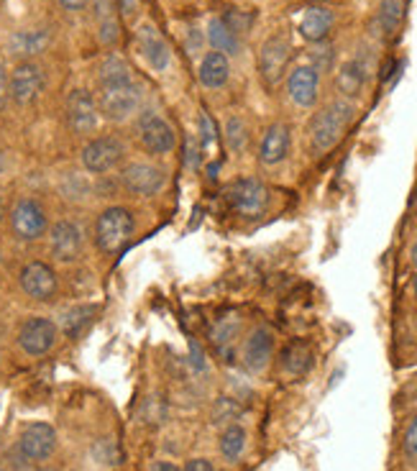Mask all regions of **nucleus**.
Segmentation results:
<instances>
[{
	"mask_svg": "<svg viewBox=\"0 0 417 471\" xmlns=\"http://www.w3.org/2000/svg\"><path fill=\"white\" fill-rule=\"evenodd\" d=\"M354 113L356 108L349 101H335L315 113L313 121H310V131H308L315 154L331 151L335 143L346 136L349 126L354 121Z\"/></svg>",
	"mask_w": 417,
	"mask_h": 471,
	"instance_id": "obj_1",
	"label": "nucleus"
},
{
	"mask_svg": "<svg viewBox=\"0 0 417 471\" xmlns=\"http://www.w3.org/2000/svg\"><path fill=\"white\" fill-rule=\"evenodd\" d=\"M290 146H293L290 126L287 123H271L264 139H261V146H259V162L267 164V166L285 162L287 154H290Z\"/></svg>",
	"mask_w": 417,
	"mask_h": 471,
	"instance_id": "obj_17",
	"label": "nucleus"
},
{
	"mask_svg": "<svg viewBox=\"0 0 417 471\" xmlns=\"http://www.w3.org/2000/svg\"><path fill=\"white\" fill-rule=\"evenodd\" d=\"M148 471H180L172 461H154L151 467H148Z\"/></svg>",
	"mask_w": 417,
	"mask_h": 471,
	"instance_id": "obj_43",
	"label": "nucleus"
},
{
	"mask_svg": "<svg viewBox=\"0 0 417 471\" xmlns=\"http://www.w3.org/2000/svg\"><path fill=\"white\" fill-rule=\"evenodd\" d=\"M57 338H60L57 323L49 321V318H42V315L28 318L19 328V346L28 356H44V353H49L54 348V344H57Z\"/></svg>",
	"mask_w": 417,
	"mask_h": 471,
	"instance_id": "obj_9",
	"label": "nucleus"
},
{
	"mask_svg": "<svg viewBox=\"0 0 417 471\" xmlns=\"http://www.w3.org/2000/svg\"><path fill=\"white\" fill-rule=\"evenodd\" d=\"M405 19V0H381L376 13V28L381 37H395L399 23Z\"/></svg>",
	"mask_w": 417,
	"mask_h": 471,
	"instance_id": "obj_26",
	"label": "nucleus"
},
{
	"mask_svg": "<svg viewBox=\"0 0 417 471\" xmlns=\"http://www.w3.org/2000/svg\"><path fill=\"white\" fill-rule=\"evenodd\" d=\"M223 20L229 23V28L238 37V34H246L251 28V20H253V16L251 13H246V11H229L226 16H223Z\"/></svg>",
	"mask_w": 417,
	"mask_h": 471,
	"instance_id": "obj_34",
	"label": "nucleus"
},
{
	"mask_svg": "<svg viewBox=\"0 0 417 471\" xmlns=\"http://www.w3.org/2000/svg\"><path fill=\"white\" fill-rule=\"evenodd\" d=\"M402 451L410 461L417 464V415H413V420L407 423V430H405V438H402Z\"/></svg>",
	"mask_w": 417,
	"mask_h": 471,
	"instance_id": "obj_35",
	"label": "nucleus"
},
{
	"mask_svg": "<svg viewBox=\"0 0 417 471\" xmlns=\"http://www.w3.org/2000/svg\"><path fill=\"white\" fill-rule=\"evenodd\" d=\"M5 169V157H3V151H0V172Z\"/></svg>",
	"mask_w": 417,
	"mask_h": 471,
	"instance_id": "obj_45",
	"label": "nucleus"
},
{
	"mask_svg": "<svg viewBox=\"0 0 417 471\" xmlns=\"http://www.w3.org/2000/svg\"><path fill=\"white\" fill-rule=\"evenodd\" d=\"M11 231L21 241H39L49 231L46 210L31 198H21L11 210Z\"/></svg>",
	"mask_w": 417,
	"mask_h": 471,
	"instance_id": "obj_7",
	"label": "nucleus"
},
{
	"mask_svg": "<svg viewBox=\"0 0 417 471\" xmlns=\"http://www.w3.org/2000/svg\"><path fill=\"white\" fill-rule=\"evenodd\" d=\"M39 471H54V469H39Z\"/></svg>",
	"mask_w": 417,
	"mask_h": 471,
	"instance_id": "obj_48",
	"label": "nucleus"
},
{
	"mask_svg": "<svg viewBox=\"0 0 417 471\" xmlns=\"http://www.w3.org/2000/svg\"><path fill=\"white\" fill-rule=\"evenodd\" d=\"M57 3L62 5L64 11H69V13H80V11L87 8V3H90V0H57Z\"/></svg>",
	"mask_w": 417,
	"mask_h": 471,
	"instance_id": "obj_42",
	"label": "nucleus"
},
{
	"mask_svg": "<svg viewBox=\"0 0 417 471\" xmlns=\"http://www.w3.org/2000/svg\"><path fill=\"white\" fill-rule=\"evenodd\" d=\"M141 105V87L131 80L121 82H108L100 85L98 93V110L103 113L108 121L121 123L125 118H131Z\"/></svg>",
	"mask_w": 417,
	"mask_h": 471,
	"instance_id": "obj_3",
	"label": "nucleus"
},
{
	"mask_svg": "<svg viewBox=\"0 0 417 471\" xmlns=\"http://www.w3.org/2000/svg\"><path fill=\"white\" fill-rule=\"evenodd\" d=\"M95 16H98V37L105 46H116L121 39V23L116 19V3L113 0H95Z\"/></svg>",
	"mask_w": 417,
	"mask_h": 471,
	"instance_id": "obj_23",
	"label": "nucleus"
},
{
	"mask_svg": "<svg viewBox=\"0 0 417 471\" xmlns=\"http://www.w3.org/2000/svg\"><path fill=\"white\" fill-rule=\"evenodd\" d=\"M333 64V46L325 44V41H317V49L313 52V64L317 72H325L328 67Z\"/></svg>",
	"mask_w": 417,
	"mask_h": 471,
	"instance_id": "obj_36",
	"label": "nucleus"
},
{
	"mask_svg": "<svg viewBox=\"0 0 417 471\" xmlns=\"http://www.w3.org/2000/svg\"><path fill=\"white\" fill-rule=\"evenodd\" d=\"M182 471H215L208 459H189Z\"/></svg>",
	"mask_w": 417,
	"mask_h": 471,
	"instance_id": "obj_41",
	"label": "nucleus"
},
{
	"mask_svg": "<svg viewBox=\"0 0 417 471\" xmlns=\"http://www.w3.org/2000/svg\"><path fill=\"white\" fill-rule=\"evenodd\" d=\"M333 23H335V16L331 8H325V5H310V8L302 13V20H300V34H302V39L305 41L317 44V41L328 39Z\"/></svg>",
	"mask_w": 417,
	"mask_h": 471,
	"instance_id": "obj_21",
	"label": "nucleus"
},
{
	"mask_svg": "<svg viewBox=\"0 0 417 471\" xmlns=\"http://www.w3.org/2000/svg\"><path fill=\"white\" fill-rule=\"evenodd\" d=\"M413 264L417 266V239H415V246H413Z\"/></svg>",
	"mask_w": 417,
	"mask_h": 471,
	"instance_id": "obj_44",
	"label": "nucleus"
},
{
	"mask_svg": "<svg viewBox=\"0 0 417 471\" xmlns=\"http://www.w3.org/2000/svg\"><path fill=\"white\" fill-rule=\"evenodd\" d=\"M218 449H221L226 461H238L246 451V430L241 428L238 423H230L218 438Z\"/></svg>",
	"mask_w": 417,
	"mask_h": 471,
	"instance_id": "obj_28",
	"label": "nucleus"
},
{
	"mask_svg": "<svg viewBox=\"0 0 417 471\" xmlns=\"http://www.w3.org/2000/svg\"><path fill=\"white\" fill-rule=\"evenodd\" d=\"M49 44H52L49 28H26V31H16L8 39V52L21 61H26L44 54L49 49Z\"/></svg>",
	"mask_w": 417,
	"mask_h": 471,
	"instance_id": "obj_20",
	"label": "nucleus"
},
{
	"mask_svg": "<svg viewBox=\"0 0 417 471\" xmlns=\"http://www.w3.org/2000/svg\"><path fill=\"white\" fill-rule=\"evenodd\" d=\"M113 3H116V11L121 13V19L128 23H133L141 13V0H113Z\"/></svg>",
	"mask_w": 417,
	"mask_h": 471,
	"instance_id": "obj_37",
	"label": "nucleus"
},
{
	"mask_svg": "<svg viewBox=\"0 0 417 471\" xmlns=\"http://www.w3.org/2000/svg\"><path fill=\"white\" fill-rule=\"evenodd\" d=\"M121 183L136 198H156L167 187V169L154 162H131L121 172Z\"/></svg>",
	"mask_w": 417,
	"mask_h": 471,
	"instance_id": "obj_5",
	"label": "nucleus"
},
{
	"mask_svg": "<svg viewBox=\"0 0 417 471\" xmlns=\"http://www.w3.org/2000/svg\"><path fill=\"white\" fill-rule=\"evenodd\" d=\"M19 449L28 461H46L57 449V430L49 423H31L26 426L19 438Z\"/></svg>",
	"mask_w": 417,
	"mask_h": 471,
	"instance_id": "obj_15",
	"label": "nucleus"
},
{
	"mask_svg": "<svg viewBox=\"0 0 417 471\" xmlns=\"http://www.w3.org/2000/svg\"><path fill=\"white\" fill-rule=\"evenodd\" d=\"M133 225H136V221H133L128 207L110 205L95 221V244L103 254H116L128 244V239L133 233Z\"/></svg>",
	"mask_w": 417,
	"mask_h": 471,
	"instance_id": "obj_2",
	"label": "nucleus"
},
{
	"mask_svg": "<svg viewBox=\"0 0 417 471\" xmlns=\"http://www.w3.org/2000/svg\"><path fill=\"white\" fill-rule=\"evenodd\" d=\"M19 282L21 289L31 297V300H39V303H49L57 297L60 292V280H57V272L44 262H28L23 266L21 274H19Z\"/></svg>",
	"mask_w": 417,
	"mask_h": 471,
	"instance_id": "obj_12",
	"label": "nucleus"
},
{
	"mask_svg": "<svg viewBox=\"0 0 417 471\" xmlns=\"http://www.w3.org/2000/svg\"><path fill=\"white\" fill-rule=\"evenodd\" d=\"M226 200H229L233 213H238L244 218H259L269 207V187L253 177H244V180L229 184Z\"/></svg>",
	"mask_w": 417,
	"mask_h": 471,
	"instance_id": "obj_4",
	"label": "nucleus"
},
{
	"mask_svg": "<svg viewBox=\"0 0 417 471\" xmlns=\"http://www.w3.org/2000/svg\"><path fill=\"white\" fill-rule=\"evenodd\" d=\"M317 87H320V75L310 64L294 67L287 80V93L300 108H313L317 102Z\"/></svg>",
	"mask_w": 417,
	"mask_h": 471,
	"instance_id": "obj_18",
	"label": "nucleus"
},
{
	"mask_svg": "<svg viewBox=\"0 0 417 471\" xmlns=\"http://www.w3.org/2000/svg\"><path fill=\"white\" fill-rule=\"evenodd\" d=\"M364 82H366V67L358 60H351L341 67L335 85H338V90H341L346 98H358L361 90H364Z\"/></svg>",
	"mask_w": 417,
	"mask_h": 471,
	"instance_id": "obj_25",
	"label": "nucleus"
},
{
	"mask_svg": "<svg viewBox=\"0 0 417 471\" xmlns=\"http://www.w3.org/2000/svg\"><path fill=\"white\" fill-rule=\"evenodd\" d=\"M271 353H274V333L267 326L253 328L244 344V367L249 371H261L269 364Z\"/></svg>",
	"mask_w": 417,
	"mask_h": 471,
	"instance_id": "obj_19",
	"label": "nucleus"
},
{
	"mask_svg": "<svg viewBox=\"0 0 417 471\" xmlns=\"http://www.w3.org/2000/svg\"><path fill=\"white\" fill-rule=\"evenodd\" d=\"M413 289H415V297H417V274H415V280H413Z\"/></svg>",
	"mask_w": 417,
	"mask_h": 471,
	"instance_id": "obj_46",
	"label": "nucleus"
},
{
	"mask_svg": "<svg viewBox=\"0 0 417 471\" xmlns=\"http://www.w3.org/2000/svg\"><path fill=\"white\" fill-rule=\"evenodd\" d=\"M44 93V69L34 60L19 61L11 72V101L16 105H34Z\"/></svg>",
	"mask_w": 417,
	"mask_h": 471,
	"instance_id": "obj_10",
	"label": "nucleus"
},
{
	"mask_svg": "<svg viewBox=\"0 0 417 471\" xmlns=\"http://www.w3.org/2000/svg\"><path fill=\"white\" fill-rule=\"evenodd\" d=\"M92 315H95V305L75 307V310L64 313L62 330L67 333V336H69V338H77L84 328H87V323L92 321Z\"/></svg>",
	"mask_w": 417,
	"mask_h": 471,
	"instance_id": "obj_32",
	"label": "nucleus"
},
{
	"mask_svg": "<svg viewBox=\"0 0 417 471\" xmlns=\"http://www.w3.org/2000/svg\"><path fill=\"white\" fill-rule=\"evenodd\" d=\"M0 218H3V195H0Z\"/></svg>",
	"mask_w": 417,
	"mask_h": 471,
	"instance_id": "obj_47",
	"label": "nucleus"
},
{
	"mask_svg": "<svg viewBox=\"0 0 417 471\" xmlns=\"http://www.w3.org/2000/svg\"><path fill=\"white\" fill-rule=\"evenodd\" d=\"M238 330H241V321H238L236 315H226V318H221V321L213 326L210 338H213V344H215V348H218L221 353H230V346H233Z\"/></svg>",
	"mask_w": 417,
	"mask_h": 471,
	"instance_id": "obj_29",
	"label": "nucleus"
},
{
	"mask_svg": "<svg viewBox=\"0 0 417 471\" xmlns=\"http://www.w3.org/2000/svg\"><path fill=\"white\" fill-rule=\"evenodd\" d=\"M197 77H200V82H203L205 87H210V90L223 87L230 77L229 57L221 54V52H208V54L203 57V61H200Z\"/></svg>",
	"mask_w": 417,
	"mask_h": 471,
	"instance_id": "obj_22",
	"label": "nucleus"
},
{
	"mask_svg": "<svg viewBox=\"0 0 417 471\" xmlns=\"http://www.w3.org/2000/svg\"><path fill=\"white\" fill-rule=\"evenodd\" d=\"M223 131H226L223 136H226V146H229L230 154L246 151V146H249V126H246V121L241 116H229Z\"/></svg>",
	"mask_w": 417,
	"mask_h": 471,
	"instance_id": "obj_30",
	"label": "nucleus"
},
{
	"mask_svg": "<svg viewBox=\"0 0 417 471\" xmlns=\"http://www.w3.org/2000/svg\"><path fill=\"white\" fill-rule=\"evenodd\" d=\"M282 367H285L287 374H293V377L305 374L308 369L313 367V351H310V346L305 341L290 344V346L282 351Z\"/></svg>",
	"mask_w": 417,
	"mask_h": 471,
	"instance_id": "obj_27",
	"label": "nucleus"
},
{
	"mask_svg": "<svg viewBox=\"0 0 417 471\" xmlns=\"http://www.w3.org/2000/svg\"><path fill=\"white\" fill-rule=\"evenodd\" d=\"M136 131H139V139H141L148 154L164 157V154H172L174 146H177L174 128L156 110H144L136 121Z\"/></svg>",
	"mask_w": 417,
	"mask_h": 471,
	"instance_id": "obj_6",
	"label": "nucleus"
},
{
	"mask_svg": "<svg viewBox=\"0 0 417 471\" xmlns=\"http://www.w3.org/2000/svg\"><path fill=\"white\" fill-rule=\"evenodd\" d=\"M49 248L52 256L62 264H72L83 254V231L72 221H60L49 228Z\"/></svg>",
	"mask_w": 417,
	"mask_h": 471,
	"instance_id": "obj_14",
	"label": "nucleus"
},
{
	"mask_svg": "<svg viewBox=\"0 0 417 471\" xmlns=\"http://www.w3.org/2000/svg\"><path fill=\"white\" fill-rule=\"evenodd\" d=\"M238 415H241V408L229 397H223V400H218V405L213 410V423L215 426H226V423H233Z\"/></svg>",
	"mask_w": 417,
	"mask_h": 471,
	"instance_id": "obj_33",
	"label": "nucleus"
},
{
	"mask_svg": "<svg viewBox=\"0 0 417 471\" xmlns=\"http://www.w3.org/2000/svg\"><path fill=\"white\" fill-rule=\"evenodd\" d=\"M125 146L116 136H98L92 142L84 143L83 149V166L90 175H105L110 169H116L124 162Z\"/></svg>",
	"mask_w": 417,
	"mask_h": 471,
	"instance_id": "obj_8",
	"label": "nucleus"
},
{
	"mask_svg": "<svg viewBox=\"0 0 417 471\" xmlns=\"http://www.w3.org/2000/svg\"><path fill=\"white\" fill-rule=\"evenodd\" d=\"M98 80H100V85L131 80V69H128V64H125L124 57H118V54H108V57L100 61V67H98Z\"/></svg>",
	"mask_w": 417,
	"mask_h": 471,
	"instance_id": "obj_31",
	"label": "nucleus"
},
{
	"mask_svg": "<svg viewBox=\"0 0 417 471\" xmlns=\"http://www.w3.org/2000/svg\"><path fill=\"white\" fill-rule=\"evenodd\" d=\"M213 136H215V126L210 123L208 116H200V146H210L213 143Z\"/></svg>",
	"mask_w": 417,
	"mask_h": 471,
	"instance_id": "obj_39",
	"label": "nucleus"
},
{
	"mask_svg": "<svg viewBox=\"0 0 417 471\" xmlns=\"http://www.w3.org/2000/svg\"><path fill=\"white\" fill-rule=\"evenodd\" d=\"M293 57V46L285 37H269V39L261 44V52H259V75L261 80L267 82L269 87L279 85L285 72H287V64Z\"/></svg>",
	"mask_w": 417,
	"mask_h": 471,
	"instance_id": "obj_11",
	"label": "nucleus"
},
{
	"mask_svg": "<svg viewBox=\"0 0 417 471\" xmlns=\"http://www.w3.org/2000/svg\"><path fill=\"white\" fill-rule=\"evenodd\" d=\"M67 126L72 134L77 136H87L98 128V118H100V110H98V102L95 98L87 93V90H72L69 98H67Z\"/></svg>",
	"mask_w": 417,
	"mask_h": 471,
	"instance_id": "obj_13",
	"label": "nucleus"
},
{
	"mask_svg": "<svg viewBox=\"0 0 417 471\" xmlns=\"http://www.w3.org/2000/svg\"><path fill=\"white\" fill-rule=\"evenodd\" d=\"M136 44H139L141 54L147 57V61L156 72H164V69H167L172 54H169L167 39L162 37V31H159L156 26H151V23L139 26V28H136Z\"/></svg>",
	"mask_w": 417,
	"mask_h": 471,
	"instance_id": "obj_16",
	"label": "nucleus"
},
{
	"mask_svg": "<svg viewBox=\"0 0 417 471\" xmlns=\"http://www.w3.org/2000/svg\"><path fill=\"white\" fill-rule=\"evenodd\" d=\"M208 41L213 46V52H221V54H238L241 52V39L229 28V23L223 19H213L208 23Z\"/></svg>",
	"mask_w": 417,
	"mask_h": 471,
	"instance_id": "obj_24",
	"label": "nucleus"
},
{
	"mask_svg": "<svg viewBox=\"0 0 417 471\" xmlns=\"http://www.w3.org/2000/svg\"><path fill=\"white\" fill-rule=\"evenodd\" d=\"M11 101V72H8V64L0 57V110L8 105Z\"/></svg>",
	"mask_w": 417,
	"mask_h": 471,
	"instance_id": "obj_38",
	"label": "nucleus"
},
{
	"mask_svg": "<svg viewBox=\"0 0 417 471\" xmlns=\"http://www.w3.org/2000/svg\"><path fill=\"white\" fill-rule=\"evenodd\" d=\"M188 166L197 169L200 166V139H188Z\"/></svg>",
	"mask_w": 417,
	"mask_h": 471,
	"instance_id": "obj_40",
	"label": "nucleus"
}]
</instances>
